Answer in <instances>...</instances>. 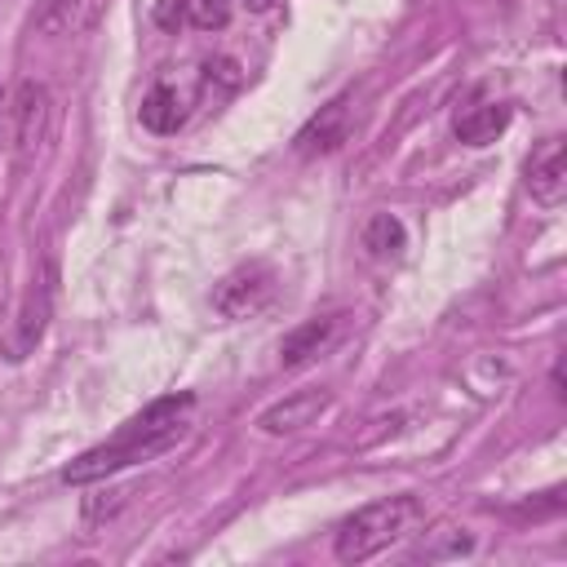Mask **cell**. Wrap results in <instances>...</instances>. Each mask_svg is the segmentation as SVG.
<instances>
[{"label": "cell", "mask_w": 567, "mask_h": 567, "mask_svg": "<svg viewBox=\"0 0 567 567\" xmlns=\"http://www.w3.org/2000/svg\"><path fill=\"white\" fill-rule=\"evenodd\" d=\"M190 416H195V394H168V399H155L151 408H142L137 416H128L106 443L80 452L66 470H62V483H102L137 461H151L159 452H168L186 430H190Z\"/></svg>", "instance_id": "1"}, {"label": "cell", "mask_w": 567, "mask_h": 567, "mask_svg": "<svg viewBox=\"0 0 567 567\" xmlns=\"http://www.w3.org/2000/svg\"><path fill=\"white\" fill-rule=\"evenodd\" d=\"M416 518H421L416 496H385V501H372V505H363L359 514H350V518L341 523L332 554H337L341 563H368V558H377L381 549L399 545V540L416 527Z\"/></svg>", "instance_id": "2"}, {"label": "cell", "mask_w": 567, "mask_h": 567, "mask_svg": "<svg viewBox=\"0 0 567 567\" xmlns=\"http://www.w3.org/2000/svg\"><path fill=\"white\" fill-rule=\"evenodd\" d=\"M53 124V97L40 80H18L9 93V133H13V151L18 159H31Z\"/></svg>", "instance_id": "3"}, {"label": "cell", "mask_w": 567, "mask_h": 567, "mask_svg": "<svg viewBox=\"0 0 567 567\" xmlns=\"http://www.w3.org/2000/svg\"><path fill=\"white\" fill-rule=\"evenodd\" d=\"M270 297H275V270L266 261H248L221 275V284L213 288V310L221 319H252L270 306Z\"/></svg>", "instance_id": "4"}, {"label": "cell", "mask_w": 567, "mask_h": 567, "mask_svg": "<svg viewBox=\"0 0 567 567\" xmlns=\"http://www.w3.org/2000/svg\"><path fill=\"white\" fill-rule=\"evenodd\" d=\"M49 310H53V288H49V279L40 275V279H31V288L22 292V301H18L13 319H9V328L0 332V354L13 359V363H22V359L40 346V337H44V328H49Z\"/></svg>", "instance_id": "5"}, {"label": "cell", "mask_w": 567, "mask_h": 567, "mask_svg": "<svg viewBox=\"0 0 567 567\" xmlns=\"http://www.w3.org/2000/svg\"><path fill=\"white\" fill-rule=\"evenodd\" d=\"M527 190L545 208L563 204V195H567V142L563 137H545L532 151V159H527Z\"/></svg>", "instance_id": "6"}, {"label": "cell", "mask_w": 567, "mask_h": 567, "mask_svg": "<svg viewBox=\"0 0 567 567\" xmlns=\"http://www.w3.org/2000/svg\"><path fill=\"white\" fill-rule=\"evenodd\" d=\"M328 408H332V394L328 390H297V394H284L279 403H270L257 416V430L261 434H297V430L315 425Z\"/></svg>", "instance_id": "7"}, {"label": "cell", "mask_w": 567, "mask_h": 567, "mask_svg": "<svg viewBox=\"0 0 567 567\" xmlns=\"http://www.w3.org/2000/svg\"><path fill=\"white\" fill-rule=\"evenodd\" d=\"M346 133H350V106L337 97L319 106V115L306 120V128L297 133V155H328L346 142Z\"/></svg>", "instance_id": "8"}, {"label": "cell", "mask_w": 567, "mask_h": 567, "mask_svg": "<svg viewBox=\"0 0 567 567\" xmlns=\"http://www.w3.org/2000/svg\"><path fill=\"white\" fill-rule=\"evenodd\" d=\"M332 337H337V319H332V315L306 319V323H297V328L279 341V363H284V368H306V363H315V359L332 346Z\"/></svg>", "instance_id": "9"}, {"label": "cell", "mask_w": 567, "mask_h": 567, "mask_svg": "<svg viewBox=\"0 0 567 567\" xmlns=\"http://www.w3.org/2000/svg\"><path fill=\"white\" fill-rule=\"evenodd\" d=\"M505 128H509V106L505 102H474V106L456 111V120H452V133L465 146H487Z\"/></svg>", "instance_id": "10"}, {"label": "cell", "mask_w": 567, "mask_h": 567, "mask_svg": "<svg viewBox=\"0 0 567 567\" xmlns=\"http://www.w3.org/2000/svg\"><path fill=\"white\" fill-rule=\"evenodd\" d=\"M182 120H186V111H182L177 89L155 84V89L142 97V124H146L151 133H177V128H182Z\"/></svg>", "instance_id": "11"}, {"label": "cell", "mask_w": 567, "mask_h": 567, "mask_svg": "<svg viewBox=\"0 0 567 567\" xmlns=\"http://www.w3.org/2000/svg\"><path fill=\"white\" fill-rule=\"evenodd\" d=\"M403 244H408V235H403V221H399L394 213H372V217H368V226H363V248H368V257L390 261V257L403 252Z\"/></svg>", "instance_id": "12"}, {"label": "cell", "mask_w": 567, "mask_h": 567, "mask_svg": "<svg viewBox=\"0 0 567 567\" xmlns=\"http://www.w3.org/2000/svg\"><path fill=\"white\" fill-rule=\"evenodd\" d=\"M80 22V0H35L31 9V31L35 35H66Z\"/></svg>", "instance_id": "13"}, {"label": "cell", "mask_w": 567, "mask_h": 567, "mask_svg": "<svg viewBox=\"0 0 567 567\" xmlns=\"http://www.w3.org/2000/svg\"><path fill=\"white\" fill-rule=\"evenodd\" d=\"M470 549H474V540H470L465 532L443 527V532H430V540H421V545H416V558L434 563V558H461V554H470Z\"/></svg>", "instance_id": "14"}, {"label": "cell", "mask_w": 567, "mask_h": 567, "mask_svg": "<svg viewBox=\"0 0 567 567\" xmlns=\"http://www.w3.org/2000/svg\"><path fill=\"white\" fill-rule=\"evenodd\" d=\"M186 13L199 31H221L230 22V0H186Z\"/></svg>", "instance_id": "15"}, {"label": "cell", "mask_w": 567, "mask_h": 567, "mask_svg": "<svg viewBox=\"0 0 567 567\" xmlns=\"http://www.w3.org/2000/svg\"><path fill=\"white\" fill-rule=\"evenodd\" d=\"M204 71H208V80L217 75L226 89H235V84H239V71H235V62H230V58H217V62H208Z\"/></svg>", "instance_id": "16"}, {"label": "cell", "mask_w": 567, "mask_h": 567, "mask_svg": "<svg viewBox=\"0 0 567 567\" xmlns=\"http://www.w3.org/2000/svg\"><path fill=\"white\" fill-rule=\"evenodd\" d=\"M244 4H248V13H270L279 0H244Z\"/></svg>", "instance_id": "17"}]
</instances>
